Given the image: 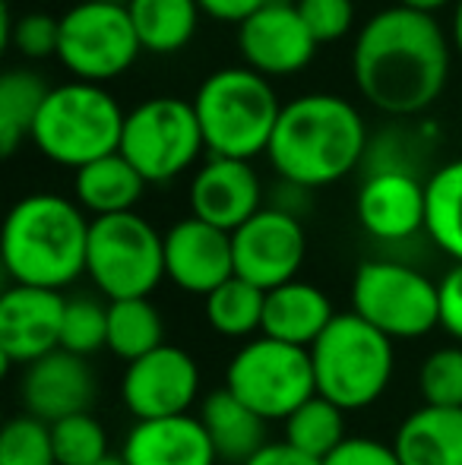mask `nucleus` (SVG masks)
Returning <instances> with one entry per match:
<instances>
[{
    "mask_svg": "<svg viewBox=\"0 0 462 465\" xmlns=\"http://www.w3.org/2000/svg\"><path fill=\"white\" fill-rule=\"evenodd\" d=\"M351 76L358 93L383 114H421L450 80V42L428 13L387 6L358 32Z\"/></svg>",
    "mask_w": 462,
    "mask_h": 465,
    "instance_id": "nucleus-1",
    "label": "nucleus"
},
{
    "mask_svg": "<svg viewBox=\"0 0 462 465\" xmlns=\"http://www.w3.org/2000/svg\"><path fill=\"white\" fill-rule=\"evenodd\" d=\"M323 465H402L393 443H380L374 437H346L339 450L323 460Z\"/></svg>",
    "mask_w": 462,
    "mask_h": 465,
    "instance_id": "nucleus-37",
    "label": "nucleus"
},
{
    "mask_svg": "<svg viewBox=\"0 0 462 465\" xmlns=\"http://www.w3.org/2000/svg\"><path fill=\"white\" fill-rule=\"evenodd\" d=\"M453 0H399V6H408V10H418V13H428V16H434L437 10H444V6H450Z\"/></svg>",
    "mask_w": 462,
    "mask_h": 465,
    "instance_id": "nucleus-41",
    "label": "nucleus"
},
{
    "mask_svg": "<svg viewBox=\"0 0 462 465\" xmlns=\"http://www.w3.org/2000/svg\"><path fill=\"white\" fill-rule=\"evenodd\" d=\"M355 215L380 244L415 238L428 222V181L412 172H368L355 196Z\"/></svg>",
    "mask_w": 462,
    "mask_h": 465,
    "instance_id": "nucleus-16",
    "label": "nucleus"
},
{
    "mask_svg": "<svg viewBox=\"0 0 462 465\" xmlns=\"http://www.w3.org/2000/svg\"><path fill=\"white\" fill-rule=\"evenodd\" d=\"M61 349L74 351L80 358L95 355L99 349H108V304L80 294L67 298L61 326Z\"/></svg>",
    "mask_w": 462,
    "mask_h": 465,
    "instance_id": "nucleus-32",
    "label": "nucleus"
},
{
    "mask_svg": "<svg viewBox=\"0 0 462 465\" xmlns=\"http://www.w3.org/2000/svg\"><path fill=\"white\" fill-rule=\"evenodd\" d=\"M425 232L453 263H462V159L447 162L428 178Z\"/></svg>",
    "mask_w": 462,
    "mask_h": 465,
    "instance_id": "nucleus-28",
    "label": "nucleus"
},
{
    "mask_svg": "<svg viewBox=\"0 0 462 465\" xmlns=\"http://www.w3.org/2000/svg\"><path fill=\"white\" fill-rule=\"evenodd\" d=\"M143 190H146V178L121 153H112L99 162H89L80 172H74L76 203H80L83 213H93L95 219L133 213Z\"/></svg>",
    "mask_w": 462,
    "mask_h": 465,
    "instance_id": "nucleus-24",
    "label": "nucleus"
},
{
    "mask_svg": "<svg viewBox=\"0 0 462 465\" xmlns=\"http://www.w3.org/2000/svg\"><path fill=\"white\" fill-rule=\"evenodd\" d=\"M336 317V307L329 294L314 282H285V285L266 292L263 307V332L276 342L298 345V349H310L317 339L323 336Z\"/></svg>",
    "mask_w": 462,
    "mask_h": 465,
    "instance_id": "nucleus-21",
    "label": "nucleus"
},
{
    "mask_svg": "<svg viewBox=\"0 0 462 465\" xmlns=\"http://www.w3.org/2000/svg\"><path fill=\"white\" fill-rule=\"evenodd\" d=\"M86 213L61 193H29L13 203L0 234V257L13 285L64 292L86 276Z\"/></svg>",
    "mask_w": 462,
    "mask_h": 465,
    "instance_id": "nucleus-3",
    "label": "nucleus"
},
{
    "mask_svg": "<svg viewBox=\"0 0 462 465\" xmlns=\"http://www.w3.org/2000/svg\"><path fill=\"white\" fill-rule=\"evenodd\" d=\"M393 450L402 465H462V409L418 405L399 421Z\"/></svg>",
    "mask_w": 462,
    "mask_h": 465,
    "instance_id": "nucleus-22",
    "label": "nucleus"
},
{
    "mask_svg": "<svg viewBox=\"0 0 462 465\" xmlns=\"http://www.w3.org/2000/svg\"><path fill=\"white\" fill-rule=\"evenodd\" d=\"M121 399L136 421L191 415L200 399V364L178 345H162L123 368Z\"/></svg>",
    "mask_w": 462,
    "mask_h": 465,
    "instance_id": "nucleus-13",
    "label": "nucleus"
},
{
    "mask_svg": "<svg viewBox=\"0 0 462 465\" xmlns=\"http://www.w3.org/2000/svg\"><path fill=\"white\" fill-rule=\"evenodd\" d=\"M440 294V330H447L462 345V263H453L437 282Z\"/></svg>",
    "mask_w": 462,
    "mask_h": 465,
    "instance_id": "nucleus-38",
    "label": "nucleus"
},
{
    "mask_svg": "<svg viewBox=\"0 0 462 465\" xmlns=\"http://www.w3.org/2000/svg\"><path fill=\"white\" fill-rule=\"evenodd\" d=\"M453 45H457V54L462 57V0H457V13H453Z\"/></svg>",
    "mask_w": 462,
    "mask_h": 465,
    "instance_id": "nucleus-42",
    "label": "nucleus"
},
{
    "mask_svg": "<svg viewBox=\"0 0 462 465\" xmlns=\"http://www.w3.org/2000/svg\"><path fill=\"white\" fill-rule=\"evenodd\" d=\"M206 323L212 326V332L225 339H257V332H263V307H266V292H260L251 282L231 276L225 285H219L212 294H206Z\"/></svg>",
    "mask_w": 462,
    "mask_h": 465,
    "instance_id": "nucleus-29",
    "label": "nucleus"
},
{
    "mask_svg": "<svg viewBox=\"0 0 462 465\" xmlns=\"http://www.w3.org/2000/svg\"><path fill=\"white\" fill-rule=\"evenodd\" d=\"M67 298L51 288L10 285L0 294V358L4 371L38 361L61 349Z\"/></svg>",
    "mask_w": 462,
    "mask_h": 465,
    "instance_id": "nucleus-15",
    "label": "nucleus"
},
{
    "mask_svg": "<svg viewBox=\"0 0 462 465\" xmlns=\"http://www.w3.org/2000/svg\"><path fill=\"white\" fill-rule=\"evenodd\" d=\"M51 86L32 70H6L0 76V153L10 159L32 136Z\"/></svg>",
    "mask_w": 462,
    "mask_h": 465,
    "instance_id": "nucleus-26",
    "label": "nucleus"
},
{
    "mask_svg": "<svg viewBox=\"0 0 462 465\" xmlns=\"http://www.w3.org/2000/svg\"><path fill=\"white\" fill-rule=\"evenodd\" d=\"M308 351L317 396L329 399L342 411L374 405L387 392L396 371L393 339L374 330L355 311L336 313Z\"/></svg>",
    "mask_w": 462,
    "mask_h": 465,
    "instance_id": "nucleus-5",
    "label": "nucleus"
},
{
    "mask_svg": "<svg viewBox=\"0 0 462 465\" xmlns=\"http://www.w3.org/2000/svg\"><path fill=\"white\" fill-rule=\"evenodd\" d=\"M317 45L339 42L355 25V0H295Z\"/></svg>",
    "mask_w": 462,
    "mask_h": 465,
    "instance_id": "nucleus-36",
    "label": "nucleus"
},
{
    "mask_svg": "<svg viewBox=\"0 0 462 465\" xmlns=\"http://www.w3.org/2000/svg\"><path fill=\"white\" fill-rule=\"evenodd\" d=\"M57 465H99L112 456L108 450V430L93 411H80L64 421L51 424Z\"/></svg>",
    "mask_w": 462,
    "mask_h": 465,
    "instance_id": "nucleus-31",
    "label": "nucleus"
},
{
    "mask_svg": "<svg viewBox=\"0 0 462 465\" xmlns=\"http://www.w3.org/2000/svg\"><path fill=\"white\" fill-rule=\"evenodd\" d=\"M244 465H323V462L301 453V450H295L289 440H279V443H266L263 450H257Z\"/></svg>",
    "mask_w": 462,
    "mask_h": 465,
    "instance_id": "nucleus-40",
    "label": "nucleus"
},
{
    "mask_svg": "<svg viewBox=\"0 0 462 465\" xmlns=\"http://www.w3.org/2000/svg\"><path fill=\"white\" fill-rule=\"evenodd\" d=\"M95 392H99V380H95L89 361L64 349L25 364L19 373V402H23L25 415L44 424L89 411Z\"/></svg>",
    "mask_w": 462,
    "mask_h": 465,
    "instance_id": "nucleus-17",
    "label": "nucleus"
},
{
    "mask_svg": "<svg viewBox=\"0 0 462 465\" xmlns=\"http://www.w3.org/2000/svg\"><path fill=\"white\" fill-rule=\"evenodd\" d=\"M0 465H57L51 424L32 415H16L0 434Z\"/></svg>",
    "mask_w": 462,
    "mask_h": 465,
    "instance_id": "nucleus-33",
    "label": "nucleus"
},
{
    "mask_svg": "<svg viewBox=\"0 0 462 465\" xmlns=\"http://www.w3.org/2000/svg\"><path fill=\"white\" fill-rule=\"evenodd\" d=\"M314 35L304 25L298 4L291 0H270L251 19L238 25V51L244 67L257 70L260 76H295L314 61Z\"/></svg>",
    "mask_w": 462,
    "mask_h": 465,
    "instance_id": "nucleus-14",
    "label": "nucleus"
},
{
    "mask_svg": "<svg viewBox=\"0 0 462 465\" xmlns=\"http://www.w3.org/2000/svg\"><path fill=\"white\" fill-rule=\"evenodd\" d=\"M200 10L216 23H234L241 25L244 19H251L260 6H266L270 0H197Z\"/></svg>",
    "mask_w": 462,
    "mask_h": 465,
    "instance_id": "nucleus-39",
    "label": "nucleus"
},
{
    "mask_svg": "<svg viewBox=\"0 0 462 465\" xmlns=\"http://www.w3.org/2000/svg\"><path fill=\"white\" fill-rule=\"evenodd\" d=\"M200 421H203L206 434H210L212 447H216L219 462L244 465L257 450L266 443V421L241 402L234 392L212 390L200 405Z\"/></svg>",
    "mask_w": 462,
    "mask_h": 465,
    "instance_id": "nucleus-23",
    "label": "nucleus"
},
{
    "mask_svg": "<svg viewBox=\"0 0 462 465\" xmlns=\"http://www.w3.org/2000/svg\"><path fill=\"white\" fill-rule=\"evenodd\" d=\"M368 146L364 117L349 98L310 93L282 104L266 159L282 181L320 190L349 178Z\"/></svg>",
    "mask_w": 462,
    "mask_h": 465,
    "instance_id": "nucleus-2",
    "label": "nucleus"
},
{
    "mask_svg": "<svg viewBox=\"0 0 462 465\" xmlns=\"http://www.w3.org/2000/svg\"><path fill=\"white\" fill-rule=\"evenodd\" d=\"M127 10L143 51L152 54H174L187 48L203 13L197 0H130Z\"/></svg>",
    "mask_w": 462,
    "mask_h": 465,
    "instance_id": "nucleus-25",
    "label": "nucleus"
},
{
    "mask_svg": "<svg viewBox=\"0 0 462 465\" xmlns=\"http://www.w3.org/2000/svg\"><path fill=\"white\" fill-rule=\"evenodd\" d=\"M187 203L191 215L231 234L263 209V184L251 162L210 155L193 174Z\"/></svg>",
    "mask_w": 462,
    "mask_h": 465,
    "instance_id": "nucleus-19",
    "label": "nucleus"
},
{
    "mask_svg": "<svg viewBox=\"0 0 462 465\" xmlns=\"http://www.w3.org/2000/svg\"><path fill=\"white\" fill-rule=\"evenodd\" d=\"M418 392L425 405L462 409V345H440L421 361Z\"/></svg>",
    "mask_w": 462,
    "mask_h": 465,
    "instance_id": "nucleus-34",
    "label": "nucleus"
},
{
    "mask_svg": "<svg viewBox=\"0 0 462 465\" xmlns=\"http://www.w3.org/2000/svg\"><path fill=\"white\" fill-rule=\"evenodd\" d=\"M225 390L266 424L289 421L308 399L317 396L310 351L270 336L251 339L231 355L225 368Z\"/></svg>",
    "mask_w": 462,
    "mask_h": 465,
    "instance_id": "nucleus-9",
    "label": "nucleus"
},
{
    "mask_svg": "<svg viewBox=\"0 0 462 465\" xmlns=\"http://www.w3.org/2000/svg\"><path fill=\"white\" fill-rule=\"evenodd\" d=\"M108 4H123V6H127V4H130V0H108Z\"/></svg>",
    "mask_w": 462,
    "mask_h": 465,
    "instance_id": "nucleus-44",
    "label": "nucleus"
},
{
    "mask_svg": "<svg viewBox=\"0 0 462 465\" xmlns=\"http://www.w3.org/2000/svg\"><path fill=\"white\" fill-rule=\"evenodd\" d=\"M234 276L231 234L187 215L165 232V279L187 294H212Z\"/></svg>",
    "mask_w": 462,
    "mask_h": 465,
    "instance_id": "nucleus-18",
    "label": "nucleus"
},
{
    "mask_svg": "<svg viewBox=\"0 0 462 465\" xmlns=\"http://www.w3.org/2000/svg\"><path fill=\"white\" fill-rule=\"evenodd\" d=\"M231 253L234 276L257 285L260 292H272L298 279V270L308 257V234L301 219L263 206L238 232H231Z\"/></svg>",
    "mask_w": 462,
    "mask_h": 465,
    "instance_id": "nucleus-12",
    "label": "nucleus"
},
{
    "mask_svg": "<svg viewBox=\"0 0 462 465\" xmlns=\"http://www.w3.org/2000/svg\"><path fill=\"white\" fill-rule=\"evenodd\" d=\"M346 411L329 399L314 396L285 421V440L314 460H327L346 443Z\"/></svg>",
    "mask_w": 462,
    "mask_h": 465,
    "instance_id": "nucleus-30",
    "label": "nucleus"
},
{
    "mask_svg": "<svg viewBox=\"0 0 462 465\" xmlns=\"http://www.w3.org/2000/svg\"><path fill=\"white\" fill-rule=\"evenodd\" d=\"M127 465H219L200 415L136 421L121 443Z\"/></svg>",
    "mask_w": 462,
    "mask_h": 465,
    "instance_id": "nucleus-20",
    "label": "nucleus"
},
{
    "mask_svg": "<svg viewBox=\"0 0 462 465\" xmlns=\"http://www.w3.org/2000/svg\"><path fill=\"white\" fill-rule=\"evenodd\" d=\"M206 149L193 102L155 95L127 111L121 134V155L146 178V184H168L200 159Z\"/></svg>",
    "mask_w": 462,
    "mask_h": 465,
    "instance_id": "nucleus-10",
    "label": "nucleus"
},
{
    "mask_svg": "<svg viewBox=\"0 0 462 465\" xmlns=\"http://www.w3.org/2000/svg\"><path fill=\"white\" fill-rule=\"evenodd\" d=\"M143 45L136 38L133 19L123 4L83 0L61 16L57 61L80 83L117 80L133 67Z\"/></svg>",
    "mask_w": 462,
    "mask_h": 465,
    "instance_id": "nucleus-11",
    "label": "nucleus"
},
{
    "mask_svg": "<svg viewBox=\"0 0 462 465\" xmlns=\"http://www.w3.org/2000/svg\"><path fill=\"white\" fill-rule=\"evenodd\" d=\"M123 121L127 114L105 86L70 80L51 86L29 140L54 165L80 172L89 162L121 153Z\"/></svg>",
    "mask_w": 462,
    "mask_h": 465,
    "instance_id": "nucleus-6",
    "label": "nucleus"
},
{
    "mask_svg": "<svg viewBox=\"0 0 462 465\" xmlns=\"http://www.w3.org/2000/svg\"><path fill=\"white\" fill-rule=\"evenodd\" d=\"M4 38L29 61H44V57H57V45H61V16L32 10L23 13L10 23L4 10Z\"/></svg>",
    "mask_w": 462,
    "mask_h": 465,
    "instance_id": "nucleus-35",
    "label": "nucleus"
},
{
    "mask_svg": "<svg viewBox=\"0 0 462 465\" xmlns=\"http://www.w3.org/2000/svg\"><path fill=\"white\" fill-rule=\"evenodd\" d=\"M210 155L251 162L266 155L282 104L266 76L251 67H222L200 83L193 95Z\"/></svg>",
    "mask_w": 462,
    "mask_h": 465,
    "instance_id": "nucleus-4",
    "label": "nucleus"
},
{
    "mask_svg": "<svg viewBox=\"0 0 462 465\" xmlns=\"http://www.w3.org/2000/svg\"><path fill=\"white\" fill-rule=\"evenodd\" d=\"M165 345V320L149 298L108 301V351L136 361Z\"/></svg>",
    "mask_w": 462,
    "mask_h": 465,
    "instance_id": "nucleus-27",
    "label": "nucleus"
},
{
    "mask_svg": "<svg viewBox=\"0 0 462 465\" xmlns=\"http://www.w3.org/2000/svg\"><path fill=\"white\" fill-rule=\"evenodd\" d=\"M351 311L393 342H412L440 326L437 282L399 260H364L351 276Z\"/></svg>",
    "mask_w": 462,
    "mask_h": 465,
    "instance_id": "nucleus-8",
    "label": "nucleus"
},
{
    "mask_svg": "<svg viewBox=\"0 0 462 465\" xmlns=\"http://www.w3.org/2000/svg\"><path fill=\"white\" fill-rule=\"evenodd\" d=\"M86 276L108 301L149 298L165 279V234L140 213L93 219Z\"/></svg>",
    "mask_w": 462,
    "mask_h": 465,
    "instance_id": "nucleus-7",
    "label": "nucleus"
},
{
    "mask_svg": "<svg viewBox=\"0 0 462 465\" xmlns=\"http://www.w3.org/2000/svg\"><path fill=\"white\" fill-rule=\"evenodd\" d=\"M99 465H127V462H123V456H121V453H112L108 460H102Z\"/></svg>",
    "mask_w": 462,
    "mask_h": 465,
    "instance_id": "nucleus-43",
    "label": "nucleus"
}]
</instances>
